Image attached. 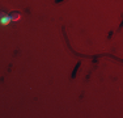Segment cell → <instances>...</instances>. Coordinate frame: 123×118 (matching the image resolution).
<instances>
[{
    "label": "cell",
    "instance_id": "6da1fadb",
    "mask_svg": "<svg viewBox=\"0 0 123 118\" xmlns=\"http://www.w3.org/2000/svg\"><path fill=\"white\" fill-rule=\"evenodd\" d=\"M21 19V13L18 12H8L0 9V26H7L9 24H13Z\"/></svg>",
    "mask_w": 123,
    "mask_h": 118
}]
</instances>
